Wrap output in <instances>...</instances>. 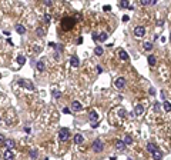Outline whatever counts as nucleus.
Masks as SVG:
<instances>
[{
    "label": "nucleus",
    "instance_id": "1",
    "mask_svg": "<svg viewBox=\"0 0 171 160\" xmlns=\"http://www.w3.org/2000/svg\"><path fill=\"white\" fill-rule=\"evenodd\" d=\"M74 24H76L74 17H63V20H62V27H63V30H66V31L71 30V29L74 27Z\"/></svg>",
    "mask_w": 171,
    "mask_h": 160
},
{
    "label": "nucleus",
    "instance_id": "2",
    "mask_svg": "<svg viewBox=\"0 0 171 160\" xmlns=\"http://www.w3.org/2000/svg\"><path fill=\"white\" fill-rule=\"evenodd\" d=\"M69 137H70V132H69V129L63 127V129L59 132V139H60L62 142H66V140H69Z\"/></svg>",
    "mask_w": 171,
    "mask_h": 160
},
{
    "label": "nucleus",
    "instance_id": "3",
    "mask_svg": "<svg viewBox=\"0 0 171 160\" xmlns=\"http://www.w3.org/2000/svg\"><path fill=\"white\" fill-rule=\"evenodd\" d=\"M91 147H93V150H94V151H103V150H104V144H103V142H101L100 139L94 140L93 144H91Z\"/></svg>",
    "mask_w": 171,
    "mask_h": 160
},
{
    "label": "nucleus",
    "instance_id": "4",
    "mask_svg": "<svg viewBox=\"0 0 171 160\" xmlns=\"http://www.w3.org/2000/svg\"><path fill=\"white\" fill-rule=\"evenodd\" d=\"M144 34H145V29L143 26H137L136 29H134V36H136V37H143Z\"/></svg>",
    "mask_w": 171,
    "mask_h": 160
},
{
    "label": "nucleus",
    "instance_id": "5",
    "mask_svg": "<svg viewBox=\"0 0 171 160\" xmlns=\"http://www.w3.org/2000/svg\"><path fill=\"white\" fill-rule=\"evenodd\" d=\"M14 146H16V142L13 139H6V142H5L6 150H12V149H14Z\"/></svg>",
    "mask_w": 171,
    "mask_h": 160
},
{
    "label": "nucleus",
    "instance_id": "6",
    "mask_svg": "<svg viewBox=\"0 0 171 160\" xmlns=\"http://www.w3.org/2000/svg\"><path fill=\"white\" fill-rule=\"evenodd\" d=\"M114 85L117 89H124V86H126V79L124 77H119V79L114 82Z\"/></svg>",
    "mask_w": 171,
    "mask_h": 160
},
{
    "label": "nucleus",
    "instance_id": "7",
    "mask_svg": "<svg viewBox=\"0 0 171 160\" xmlns=\"http://www.w3.org/2000/svg\"><path fill=\"white\" fill-rule=\"evenodd\" d=\"M97 119H98V114H97L96 110H91L88 113V120H90L91 123H97Z\"/></svg>",
    "mask_w": 171,
    "mask_h": 160
},
{
    "label": "nucleus",
    "instance_id": "8",
    "mask_svg": "<svg viewBox=\"0 0 171 160\" xmlns=\"http://www.w3.org/2000/svg\"><path fill=\"white\" fill-rule=\"evenodd\" d=\"M19 83H20L22 86H24V87H27V89L34 90V85L30 83V80H29V82H27V80H19Z\"/></svg>",
    "mask_w": 171,
    "mask_h": 160
},
{
    "label": "nucleus",
    "instance_id": "9",
    "mask_svg": "<svg viewBox=\"0 0 171 160\" xmlns=\"http://www.w3.org/2000/svg\"><path fill=\"white\" fill-rule=\"evenodd\" d=\"M71 107H73V110H74V111L83 110V104H81L80 102H77V100H74V102L71 103Z\"/></svg>",
    "mask_w": 171,
    "mask_h": 160
},
{
    "label": "nucleus",
    "instance_id": "10",
    "mask_svg": "<svg viewBox=\"0 0 171 160\" xmlns=\"http://www.w3.org/2000/svg\"><path fill=\"white\" fill-rule=\"evenodd\" d=\"M70 64H71L73 67H79V66H80L79 57H77V56H71V57H70Z\"/></svg>",
    "mask_w": 171,
    "mask_h": 160
},
{
    "label": "nucleus",
    "instance_id": "11",
    "mask_svg": "<svg viewBox=\"0 0 171 160\" xmlns=\"http://www.w3.org/2000/svg\"><path fill=\"white\" fill-rule=\"evenodd\" d=\"M134 113H136L137 116H140L144 113V106L143 104H136V107H134Z\"/></svg>",
    "mask_w": 171,
    "mask_h": 160
},
{
    "label": "nucleus",
    "instance_id": "12",
    "mask_svg": "<svg viewBox=\"0 0 171 160\" xmlns=\"http://www.w3.org/2000/svg\"><path fill=\"white\" fill-rule=\"evenodd\" d=\"M153 159L154 160H161L162 159V151L160 150V149H157V150L153 153Z\"/></svg>",
    "mask_w": 171,
    "mask_h": 160
},
{
    "label": "nucleus",
    "instance_id": "13",
    "mask_svg": "<svg viewBox=\"0 0 171 160\" xmlns=\"http://www.w3.org/2000/svg\"><path fill=\"white\" fill-rule=\"evenodd\" d=\"M116 149L120 150V151H123L124 149H126V144H124L123 140H117V142H116Z\"/></svg>",
    "mask_w": 171,
    "mask_h": 160
},
{
    "label": "nucleus",
    "instance_id": "14",
    "mask_svg": "<svg viewBox=\"0 0 171 160\" xmlns=\"http://www.w3.org/2000/svg\"><path fill=\"white\" fill-rule=\"evenodd\" d=\"M84 142V137H83V134H80V133H77L74 136V143L76 144H81V143Z\"/></svg>",
    "mask_w": 171,
    "mask_h": 160
},
{
    "label": "nucleus",
    "instance_id": "15",
    "mask_svg": "<svg viewBox=\"0 0 171 160\" xmlns=\"http://www.w3.org/2000/svg\"><path fill=\"white\" fill-rule=\"evenodd\" d=\"M13 153H12V150H6L5 154H3V159L5 160H13Z\"/></svg>",
    "mask_w": 171,
    "mask_h": 160
},
{
    "label": "nucleus",
    "instance_id": "16",
    "mask_svg": "<svg viewBox=\"0 0 171 160\" xmlns=\"http://www.w3.org/2000/svg\"><path fill=\"white\" fill-rule=\"evenodd\" d=\"M147 150H148L150 153H154V151L157 150V146H155L153 142H150V143H147Z\"/></svg>",
    "mask_w": 171,
    "mask_h": 160
},
{
    "label": "nucleus",
    "instance_id": "17",
    "mask_svg": "<svg viewBox=\"0 0 171 160\" xmlns=\"http://www.w3.org/2000/svg\"><path fill=\"white\" fill-rule=\"evenodd\" d=\"M36 34L39 36V37H44L46 36V30H44L43 27H37L36 29Z\"/></svg>",
    "mask_w": 171,
    "mask_h": 160
},
{
    "label": "nucleus",
    "instance_id": "18",
    "mask_svg": "<svg viewBox=\"0 0 171 160\" xmlns=\"http://www.w3.org/2000/svg\"><path fill=\"white\" fill-rule=\"evenodd\" d=\"M119 56H120V59H121V60H128V53L126 52V50H120Z\"/></svg>",
    "mask_w": 171,
    "mask_h": 160
},
{
    "label": "nucleus",
    "instance_id": "19",
    "mask_svg": "<svg viewBox=\"0 0 171 160\" xmlns=\"http://www.w3.org/2000/svg\"><path fill=\"white\" fill-rule=\"evenodd\" d=\"M16 31H17L19 34H24V33H26V27L22 26V24H17V26H16Z\"/></svg>",
    "mask_w": 171,
    "mask_h": 160
},
{
    "label": "nucleus",
    "instance_id": "20",
    "mask_svg": "<svg viewBox=\"0 0 171 160\" xmlns=\"http://www.w3.org/2000/svg\"><path fill=\"white\" fill-rule=\"evenodd\" d=\"M36 69H37L39 71H44V70H46V66H44L43 62H37V63H36Z\"/></svg>",
    "mask_w": 171,
    "mask_h": 160
},
{
    "label": "nucleus",
    "instance_id": "21",
    "mask_svg": "<svg viewBox=\"0 0 171 160\" xmlns=\"http://www.w3.org/2000/svg\"><path fill=\"white\" fill-rule=\"evenodd\" d=\"M155 63H157V59H155V56L150 54V56H148V64H150V66H155Z\"/></svg>",
    "mask_w": 171,
    "mask_h": 160
},
{
    "label": "nucleus",
    "instance_id": "22",
    "mask_svg": "<svg viewBox=\"0 0 171 160\" xmlns=\"http://www.w3.org/2000/svg\"><path fill=\"white\" fill-rule=\"evenodd\" d=\"M162 109H164V110H165L167 113H168V111H171V103L165 100V102L162 103Z\"/></svg>",
    "mask_w": 171,
    "mask_h": 160
},
{
    "label": "nucleus",
    "instance_id": "23",
    "mask_svg": "<svg viewBox=\"0 0 171 160\" xmlns=\"http://www.w3.org/2000/svg\"><path fill=\"white\" fill-rule=\"evenodd\" d=\"M94 53H96L97 56H103V53H104V49H103L101 46H97L96 49H94Z\"/></svg>",
    "mask_w": 171,
    "mask_h": 160
},
{
    "label": "nucleus",
    "instance_id": "24",
    "mask_svg": "<svg viewBox=\"0 0 171 160\" xmlns=\"http://www.w3.org/2000/svg\"><path fill=\"white\" fill-rule=\"evenodd\" d=\"M143 47H144V49L147 50V52H150V50H151V49L154 47V45L151 43V42H145L144 45H143Z\"/></svg>",
    "mask_w": 171,
    "mask_h": 160
},
{
    "label": "nucleus",
    "instance_id": "25",
    "mask_svg": "<svg viewBox=\"0 0 171 160\" xmlns=\"http://www.w3.org/2000/svg\"><path fill=\"white\" fill-rule=\"evenodd\" d=\"M107 37H108V34H107L105 31H101L100 34H98V40H100V42H105Z\"/></svg>",
    "mask_w": 171,
    "mask_h": 160
},
{
    "label": "nucleus",
    "instance_id": "26",
    "mask_svg": "<svg viewBox=\"0 0 171 160\" xmlns=\"http://www.w3.org/2000/svg\"><path fill=\"white\" fill-rule=\"evenodd\" d=\"M17 63H19V64H20V66H23V64L26 63V57H24L23 54H20V56H19V57H17Z\"/></svg>",
    "mask_w": 171,
    "mask_h": 160
},
{
    "label": "nucleus",
    "instance_id": "27",
    "mask_svg": "<svg viewBox=\"0 0 171 160\" xmlns=\"http://www.w3.org/2000/svg\"><path fill=\"white\" fill-rule=\"evenodd\" d=\"M119 6L121 7V9H124V7H130V5H128V2H127V0H123V2H120Z\"/></svg>",
    "mask_w": 171,
    "mask_h": 160
},
{
    "label": "nucleus",
    "instance_id": "28",
    "mask_svg": "<svg viewBox=\"0 0 171 160\" xmlns=\"http://www.w3.org/2000/svg\"><path fill=\"white\" fill-rule=\"evenodd\" d=\"M123 142H124V144H126V146H127V144H131V143H133V139L130 137V136H126V137H124V140H123Z\"/></svg>",
    "mask_w": 171,
    "mask_h": 160
},
{
    "label": "nucleus",
    "instance_id": "29",
    "mask_svg": "<svg viewBox=\"0 0 171 160\" xmlns=\"http://www.w3.org/2000/svg\"><path fill=\"white\" fill-rule=\"evenodd\" d=\"M44 22L47 23V24H48L50 22H51V16H50L48 13H46V14H44Z\"/></svg>",
    "mask_w": 171,
    "mask_h": 160
},
{
    "label": "nucleus",
    "instance_id": "30",
    "mask_svg": "<svg viewBox=\"0 0 171 160\" xmlns=\"http://www.w3.org/2000/svg\"><path fill=\"white\" fill-rule=\"evenodd\" d=\"M53 96H54L56 99H59L62 94H60V92H59V90H53Z\"/></svg>",
    "mask_w": 171,
    "mask_h": 160
},
{
    "label": "nucleus",
    "instance_id": "31",
    "mask_svg": "<svg viewBox=\"0 0 171 160\" xmlns=\"http://www.w3.org/2000/svg\"><path fill=\"white\" fill-rule=\"evenodd\" d=\"M30 156L33 157V159H34V157H37V150H31L30 151Z\"/></svg>",
    "mask_w": 171,
    "mask_h": 160
},
{
    "label": "nucleus",
    "instance_id": "32",
    "mask_svg": "<svg viewBox=\"0 0 171 160\" xmlns=\"http://www.w3.org/2000/svg\"><path fill=\"white\" fill-rule=\"evenodd\" d=\"M5 142H6V137H5V136H3L2 133H0V144H2V143L5 144Z\"/></svg>",
    "mask_w": 171,
    "mask_h": 160
},
{
    "label": "nucleus",
    "instance_id": "33",
    "mask_svg": "<svg viewBox=\"0 0 171 160\" xmlns=\"http://www.w3.org/2000/svg\"><path fill=\"white\" fill-rule=\"evenodd\" d=\"M140 3H141L143 6H148V5H150V0H141Z\"/></svg>",
    "mask_w": 171,
    "mask_h": 160
},
{
    "label": "nucleus",
    "instance_id": "34",
    "mask_svg": "<svg viewBox=\"0 0 171 160\" xmlns=\"http://www.w3.org/2000/svg\"><path fill=\"white\" fill-rule=\"evenodd\" d=\"M103 10H104V12H110L111 7H110V6H103Z\"/></svg>",
    "mask_w": 171,
    "mask_h": 160
},
{
    "label": "nucleus",
    "instance_id": "35",
    "mask_svg": "<svg viewBox=\"0 0 171 160\" xmlns=\"http://www.w3.org/2000/svg\"><path fill=\"white\" fill-rule=\"evenodd\" d=\"M96 70H97V73H103V67H101V66H97Z\"/></svg>",
    "mask_w": 171,
    "mask_h": 160
},
{
    "label": "nucleus",
    "instance_id": "36",
    "mask_svg": "<svg viewBox=\"0 0 171 160\" xmlns=\"http://www.w3.org/2000/svg\"><path fill=\"white\" fill-rule=\"evenodd\" d=\"M150 94H155V90H154V87H150Z\"/></svg>",
    "mask_w": 171,
    "mask_h": 160
},
{
    "label": "nucleus",
    "instance_id": "37",
    "mask_svg": "<svg viewBox=\"0 0 171 160\" xmlns=\"http://www.w3.org/2000/svg\"><path fill=\"white\" fill-rule=\"evenodd\" d=\"M48 46H50V47H54V49H56V47H57V45H56V43H51V42L48 43Z\"/></svg>",
    "mask_w": 171,
    "mask_h": 160
},
{
    "label": "nucleus",
    "instance_id": "38",
    "mask_svg": "<svg viewBox=\"0 0 171 160\" xmlns=\"http://www.w3.org/2000/svg\"><path fill=\"white\" fill-rule=\"evenodd\" d=\"M130 20V17L128 16H123V22H128Z\"/></svg>",
    "mask_w": 171,
    "mask_h": 160
},
{
    "label": "nucleus",
    "instance_id": "39",
    "mask_svg": "<svg viewBox=\"0 0 171 160\" xmlns=\"http://www.w3.org/2000/svg\"><path fill=\"white\" fill-rule=\"evenodd\" d=\"M44 5H46V6H50V5H51V2H50V0H44Z\"/></svg>",
    "mask_w": 171,
    "mask_h": 160
},
{
    "label": "nucleus",
    "instance_id": "40",
    "mask_svg": "<svg viewBox=\"0 0 171 160\" xmlns=\"http://www.w3.org/2000/svg\"><path fill=\"white\" fill-rule=\"evenodd\" d=\"M81 43H83V39H81V37H79V39H77V45H81Z\"/></svg>",
    "mask_w": 171,
    "mask_h": 160
},
{
    "label": "nucleus",
    "instance_id": "41",
    "mask_svg": "<svg viewBox=\"0 0 171 160\" xmlns=\"http://www.w3.org/2000/svg\"><path fill=\"white\" fill-rule=\"evenodd\" d=\"M91 127H94V129H96V127H98V122H97V123H91Z\"/></svg>",
    "mask_w": 171,
    "mask_h": 160
},
{
    "label": "nucleus",
    "instance_id": "42",
    "mask_svg": "<svg viewBox=\"0 0 171 160\" xmlns=\"http://www.w3.org/2000/svg\"><path fill=\"white\" fill-rule=\"evenodd\" d=\"M119 114H121V116H124V114H126V110H123V109H121V110H120V111H119Z\"/></svg>",
    "mask_w": 171,
    "mask_h": 160
},
{
    "label": "nucleus",
    "instance_id": "43",
    "mask_svg": "<svg viewBox=\"0 0 171 160\" xmlns=\"http://www.w3.org/2000/svg\"><path fill=\"white\" fill-rule=\"evenodd\" d=\"M54 57H56V59H57V60H59V59H60V53H59V52H57V53H56V54H54Z\"/></svg>",
    "mask_w": 171,
    "mask_h": 160
},
{
    "label": "nucleus",
    "instance_id": "44",
    "mask_svg": "<svg viewBox=\"0 0 171 160\" xmlns=\"http://www.w3.org/2000/svg\"><path fill=\"white\" fill-rule=\"evenodd\" d=\"M63 111H64V113H70V110H69L67 107H64V109H63Z\"/></svg>",
    "mask_w": 171,
    "mask_h": 160
},
{
    "label": "nucleus",
    "instance_id": "45",
    "mask_svg": "<svg viewBox=\"0 0 171 160\" xmlns=\"http://www.w3.org/2000/svg\"><path fill=\"white\" fill-rule=\"evenodd\" d=\"M24 130H26L27 133H30V132H31V129H30V127H24Z\"/></svg>",
    "mask_w": 171,
    "mask_h": 160
},
{
    "label": "nucleus",
    "instance_id": "46",
    "mask_svg": "<svg viewBox=\"0 0 171 160\" xmlns=\"http://www.w3.org/2000/svg\"><path fill=\"white\" fill-rule=\"evenodd\" d=\"M170 42H171V34H170Z\"/></svg>",
    "mask_w": 171,
    "mask_h": 160
},
{
    "label": "nucleus",
    "instance_id": "47",
    "mask_svg": "<svg viewBox=\"0 0 171 160\" xmlns=\"http://www.w3.org/2000/svg\"><path fill=\"white\" fill-rule=\"evenodd\" d=\"M128 160H131V159H128Z\"/></svg>",
    "mask_w": 171,
    "mask_h": 160
}]
</instances>
